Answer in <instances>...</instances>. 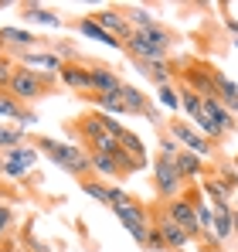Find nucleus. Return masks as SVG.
I'll list each match as a JSON object with an SVG mask.
<instances>
[{
	"label": "nucleus",
	"instance_id": "f257e3e1",
	"mask_svg": "<svg viewBox=\"0 0 238 252\" xmlns=\"http://www.w3.org/2000/svg\"><path fill=\"white\" fill-rule=\"evenodd\" d=\"M38 154H44L48 160H55L61 170H68V174H75V177H89L92 174V154L89 150H82L75 143H61V140H51V136H38Z\"/></svg>",
	"mask_w": 238,
	"mask_h": 252
},
{
	"label": "nucleus",
	"instance_id": "f03ea898",
	"mask_svg": "<svg viewBox=\"0 0 238 252\" xmlns=\"http://www.w3.org/2000/svg\"><path fill=\"white\" fill-rule=\"evenodd\" d=\"M170 44H174V34L163 24H157L150 31H133L122 51L133 62H167L170 58Z\"/></svg>",
	"mask_w": 238,
	"mask_h": 252
},
{
	"label": "nucleus",
	"instance_id": "7ed1b4c3",
	"mask_svg": "<svg viewBox=\"0 0 238 252\" xmlns=\"http://www.w3.org/2000/svg\"><path fill=\"white\" fill-rule=\"evenodd\" d=\"M58 82V75H48V79H41L34 72H28V68H17L14 72V79H10V95L21 102V106H28V102H38L41 95H48V89Z\"/></svg>",
	"mask_w": 238,
	"mask_h": 252
},
{
	"label": "nucleus",
	"instance_id": "20e7f679",
	"mask_svg": "<svg viewBox=\"0 0 238 252\" xmlns=\"http://www.w3.org/2000/svg\"><path fill=\"white\" fill-rule=\"evenodd\" d=\"M177 160V157H174ZM174 160H167V157H157L153 160V188H157V194L163 201H174V198H180V188H184V177H180V170Z\"/></svg>",
	"mask_w": 238,
	"mask_h": 252
},
{
	"label": "nucleus",
	"instance_id": "39448f33",
	"mask_svg": "<svg viewBox=\"0 0 238 252\" xmlns=\"http://www.w3.org/2000/svg\"><path fill=\"white\" fill-rule=\"evenodd\" d=\"M167 133L177 140V147H180V150H191V154H194V157H201V160H208V157L214 154V150H211V143H208V140H204V136H201V133H198V129H194L191 123H180V120H174Z\"/></svg>",
	"mask_w": 238,
	"mask_h": 252
},
{
	"label": "nucleus",
	"instance_id": "423d86ee",
	"mask_svg": "<svg viewBox=\"0 0 238 252\" xmlns=\"http://www.w3.org/2000/svg\"><path fill=\"white\" fill-rule=\"evenodd\" d=\"M119 218V225L140 242V246H147V232H150V225H147V208L143 205H136V201H129V205H122V208H113Z\"/></svg>",
	"mask_w": 238,
	"mask_h": 252
},
{
	"label": "nucleus",
	"instance_id": "0eeeda50",
	"mask_svg": "<svg viewBox=\"0 0 238 252\" xmlns=\"http://www.w3.org/2000/svg\"><path fill=\"white\" fill-rule=\"evenodd\" d=\"M180 75H184V85L194 89L201 99H218V85H214V68L211 65H204V62L201 65H187Z\"/></svg>",
	"mask_w": 238,
	"mask_h": 252
},
{
	"label": "nucleus",
	"instance_id": "6e6552de",
	"mask_svg": "<svg viewBox=\"0 0 238 252\" xmlns=\"http://www.w3.org/2000/svg\"><path fill=\"white\" fill-rule=\"evenodd\" d=\"M163 215L174 218L191 239H201V225H198V215H194V201H191V198H174V201H167Z\"/></svg>",
	"mask_w": 238,
	"mask_h": 252
},
{
	"label": "nucleus",
	"instance_id": "1a4fd4ad",
	"mask_svg": "<svg viewBox=\"0 0 238 252\" xmlns=\"http://www.w3.org/2000/svg\"><path fill=\"white\" fill-rule=\"evenodd\" d=\"M21 68H28V72H34V75H41V79H48V75H58L61 72V58L58 55H51L48 48H34V51H24L21 55Z\"/></svg>",
	"mask_w": 238,
	"mask_h": 252
},
{
	"label": "nucleus",
	"instance_id": "9d476101",
	"mask_svg": "<svg viewBox=\"0 0 238 252\" xmlns=\"http://www.w3.org/2000/svg\"><path fill=\"white\" fill-rule=\"evenodd\" d=\"M102 31H109L113 38H119V41L126 44L129 41V34H133V28H129V21H126V14L122 10H113V7H106V10H95V14H89Z\"/></svg>",
	"mask_w": 238,
	"mask_h": 252
},
{
	"label": "nucleus",
	"instance_id": "9b49d317",
	"mask_svg": "<svg viewBox=\"0 0 238 252\" xmlns=\"http://www.w3.org/2000/svg\"><path fill=\"white\" fill-rule=\"evenodd\" d=\"M153 228L163 235V246H167V249H174V252H184L191 242H194V239H191V235H187V232H184V228H180L174 218H167V215H160Z\"/></svg>",
	"mask_w": 238,
	"mask_h": 252
},
{
	"label": "nucleus",
	"instance_id": "f8f14e48",
	"mask_svg": "<svg viewBox=\"0 0 238 252\" xmlns=\"http://www.w3.org/2000/svg\"><path fill=\"white\" fill-rule=\"evenodd\" d=\"M0 48H7V51H34L41 48V38L38 34H31V31H24V28H0Z\"/></svg>",
	"mask_w": 238,
	"mask_h": 252
},
{
	"label": "nucleus",
	"instance_id": "ddd939ff",
	"mask_svg": "<svg viewBox=\"0 0 238 252\" xmlns=\"http://www.w3.org/2000/svg\"><path fill=\"white\" fill-rule=\"evenodd\" d=\"M133 68L147 79V82H153L157 89H163V85H174V65H170V58L167 62H133Z\"/></svg>",
	"mask_w": 238,
	"mask_h": 252
},
{
	"label": "nucleus",
	"instance_id": "4468645a",
	"mask_svg": "<svg viewBox=\"0 0 238 252\" xmlns=\"http://www.w3.org/2000/svg\"><path fill=\"white\" fill-rule=\"evenodd\" d=\"M58 82L68 85V89H75V92H92V72H89V65L68 62V65H61Z\"/></svg>",
	"mask_w": 238,
	"mask_h": 252
},
{
	"label": "nucleus",
	"instance_id": "2eb2a0df",
	"mask_svg": "<svg viewBox=\"0 0 238 252\" xmlns=\"http://www.w3.org/2000/svg\"><path fill=\"white\" fill-rule=\"evenodd\" d=\"M89 72H92V95H109V92H119V79L116 68H109V65H89Z\"/></svg>",
	"mask_w": 238,
	"mask_h": 252
},
{
	"label": "nucleus",
	"instance_id": "dca6fc26",
	"mask_svg": "<svg viewBox=\"0 0 238 252\" xmlns=\"http://www.w3.org/2000/svg\"><path fill=\"white\" fill-rule=\"evenodd\" d=\"M75 31H79L82 38H89V41H99V44H106V48H116V51H122V48H126V44L119 41V38H113L109 31H102V28H99V24H95L89 14L75 21Z\"/></svg>",
	"mask_w": 238,
	"mask_h": 252
},
{
	"label": "nucleus",
	"instance_id": "f3484780",
	"mask_svg": "<svg viewBox=\"0 0 238 252\" xmlns=\"http://www.w3.org/2000/svg\"><path fill=\"white\" fill-rule=\"evenodd\" d=\"M214 208V228H211V235H214V242L218 246H225L232 235H235V221H232V205H211Z\"/></svg>",
	"mask_w": 238,
	"mask_h": 252
},
{
	"label": "nucleus",
	"instance_id": "a211bd4d",
	"mask_svg": "<svg viewBox=\"0 0 238 252\" xmlns=\"http://www.w3.org/2000/svg\"><path fill=\"white\" fill-rule=\"evenodd\" d=\"M214 85H218V102H221L232 116H238V82H232L221 68H214Z\"/></svg>",
	"mask_w": 238,
	"mask_h": 252
},
{
	"label": "nucleus",
	"instance_id": "6ab92c4d",
	"mask_svg": "<svg viewBox=\"0 0 238 252\" xmlns=\"http://www.w3.org/2000/svg\"><path fill=\"white\" fill-rule=\"evenodd\" d=\"M24 21L44 24V28H65V17L55 14L51 7H41V3H24Z\"/></svg>",
	"mask_w": 238,
	"mask_h": 252
},
{
	"label": "nucleus",
	"instance_id": "aec40b11",
	"mask_svg": "<svg viewBox=\"0 0 238 252\" xmlns=\"http://www.w3.org/2000/svg\"><path fill=\"white\" fill-rule=\"evenodd\" d=\"M174 164H177V170H180V177H184V181H204V177H208L204 160H201V157H194L191 150H180Z\"/></svg>",
	"mask_w": 238,
	"mask_h": 252
},
{
	"label": "nucleus",
	"instance_id": "412c9836",
	"mask_svg": "<svg viewBox=\"0 0 238 252\" xmlns=\"http://www.w3.org/2000/svg\"><path fill=\"white\" fill-rule=\"evenodd\" d=\"M119 99H122V106H126V113H133V116H143L147 113V106H150V99L136 89V85H119Z\"/></svg>",
	"mask_w": 238,
	"mask_h": 252
},
{
	"label": "nucleus",
	"instance_id": "4be33fe9",
	"mask_svg": "<svg viewBox=\"0 0 238 252\" xmlns=\"http://www.w3.org/2000/svg\"><path fill=\"white\" fill-rule=\"evenodd\" d=\"M201 191L211 198V205H232V194H235L221 177H204L201 181Z\"/></svg>",
	"mask_w": 238,
	"mask_h": 252
},
{
	"label": "nucleus",
	"instance_id": "5701e85b",
	"mask_svg": "<svg viewBox=\"0 0 238 252\" xmlns=\"http://www.w3.org/2000/svg\"><path fill=\"white\" fill-rule=\"evenodd\" d=\"M201 102H204V113H208V116H211L214 123L221 126L225 133H235V129H238L235 116H232V113H228V109H225V106H221L218 99H201Z\"/></svg>",
	"mask_w": 238,
	"mask_h": 252
},
{
	"label": "nucleus",
	"instance_id": "b1692460",
	"mask_svg": "<svg viewBox=\"0 0 238 252\" xmlns=\"http://www.w3.org/2000/svg\"><path fill=\"white\" fill-rule=\"evenodd\" d=\"M89 102H95L99 109H102V116H113V120H119V116H129L126 113V106H122V99H119V92H109V95H85Z\"/></svg>",
	"mask_w": 238,
	"mask_h": 252
},
{
	"label": "nucleus",
	"instance_id": "393cba45",
	"mask_svg": "<svg viewBox=\"0 0 238 252\" xmlns=\"http://www.w3.org/2000/svg\"><path fill=\"white\" fill-rule=\"evenodd\" d=\"M201 106H204V102H201ZM191 126L198 129V133L204 136V140H208V143H214V140H221V136H228V133H225L221 126L214 123V120H211V116H208L204 109H201V116H194V120H191Z\"/></svg>",
	"mask_w": 238,
	"mask_h": 252
},
{
	"label": "nucleus",
	"instance_id": "a878e982",
	"mask_svg": "<svg viewBox=\"0 0 238 252\" xmlns=\"http://www.w3.org/2000/svg\"><path fill=\"white\" fill-rule=\"evenodd\" d=\"M122 14H126V21H129L133 31H150V28H157V17H153V10H147V7H129V10H122Z\"/></svg>",
	"mask_w": 238,
	"mask_h": 252
},
{
	"label": "nucleus",
	"instance_id": "bb28decb",
	"mask_svg": "<svg viewBox=\"0 0 238 252\" xmlns=\"http://www.w3.org/2000/svg\"><path fill=\"white\" fill-rule=\"evenodd\" d=\"M119 147H122V150L136 160V164H143V167H147V147H143V140H140L133 129H126V133L119 136Z\"/></svg>",
	"mask_w": 238,
	"mask_h": 252
},
{
	"label": "nucleus",
	"instance_id": "cd10ccee",
	"mask_svg": "<svg viewBox=\"0 0 238 252\" xmlns=\"http://www.w3.org/2000/svg\"><path fill=\"white\" fill-rule=\"evenodd\" d=\"M3 157L31 170L34 164H38V147H31V143H21V147H14V150H3Z\"/></svg>",
	"mask_w": 238,
	"mask_h": 252
},
{
	"label": "nucleus",
	"instance_id": "c85d7f7f",
	"mask_svg": "<svg viewBox=\"0 0 238 252\" xmlns=\"http://www.w3.org/2000/svg\"><path fill=\"white\" fill-rule=\"evenodd\" d=\"M82 184V191L95 201V205H109V184L106 181H95V177H82L79 181Z\"/></svg>",
	"mask_w": 238,
	"mask_h": 252
},
{
	"label": "nucleus",
	"instance_id": "c756f323",
	"mask_svg": "<svg viewBox=\"0 0 238 252\" xmlns=\"http://www.w3.org/2000/svg\"><path fill=\"white\" fill-rule=\"evenodd\" d=\"M92 154V150H89ZM92 174H99L102 181H113V177H122L116 167V160L113 157H106V154H92Z\"/></svg>",
	"mask_w": 238,
	"mask_h": 252
},
{
	"label": "nucleus",
	"instance_id": "7c9ffc66",
	"mask_svg": "<svg viewBox=\"0 0 238 252\" xmlns=\"http://www.w3.org/2000/svg\"><path fill=\"white\" fill-rule=\"evenodd\" d=\"M157 106L177 116V113H180V89H177V85H163V89H157Z\"/></svg>",
	"mask_w": 238,
	"mask_h": 252
},
{
	"label": "nucleus",
	"instance_id": "2f4dec72",
	"mask_svg": "<svg viewBox=\"0 0 238 252\" xmlns=\"http://www.w3.org/2000/svg\"><path fill=\"white\" fill-rule=\"evenodd\" d=\"M194 215H198V225H201V239L211 235V228H214V208H211V201L194 198Z\"/></svg>",
	"mask_w": 238,
	"mask_h": 252
},
{
	"label": "nucleus",
	"instance_id": "473e14b6",
	"mask_svg": "<svg viewBox=\"0 0 238 252\" xmlns=\"http://www.w3.org/2000/svg\"><path fill=\"white\" fill-rule=\"evenodd\" d=\"M79 133L89 140V143H92L95 136H102V133H106V129H102V113H89V116H82V120H79Z\"/></svg>",
	"mask_w": 238,
	"mask_h": 252
},
{
	"label": "nucleus",
	"instance_id": "72a5a7b5",
	"mask_svg": "<svg viewBox=\"0 0 238 252\" xmlns=\"http://www.w3.org/2000/svg\"><path fill=\"white\" fill-rule=\"evenodd\" d=\"M0 116H3V120H10V123H17V120L24 116V106H21L10 92H0Z\"/></svg>",
	"mask_w": 238,
	"mask_h": 252
},
{
	"label": "nucleus",
	"instance_id": "f704fd0d",
	"mask_svg": "<svg viewBox=\"0 0 238 252\" xmlns=\"http://www.w3.org/2000/svg\"><path fill=\"white\" fill-rule=\"evenodd\" d=\"M180 109H184L191 120L201 116V109H204V106H201V95L194 92V89H187V85H180Z\"/></svg>",
	"mask_w": 238,
	"mask_h": 252
},
{
	"label": "nucleus",
	"instance_id": "c9c22d12",
	"mask_svg": "<svg viewBox=\"0 0 238 252\" xmlns=\"http://www.w3.org/2000/svg\"><path fill=\"white\" fill-rule=\"evenodd\" d=\"M24 143V129L21 126H3L0 123V150H14Z\"/></svg>",
	"mask_w": 238,
	"mask_h": 252
},
{
	"label": "nucleus",
	"instance_id": "e433bc0d",
	"mask_svg": "<svg viewBox=\"0 0 238 252\" xmlns=\"http://www.w3.org/2000/svg\"><path fill=\"white\" fill-rule=\"evenodd\" d=\"M89 147H92V154H106V157H113V154L119 150V140H116V136H109V133H102V136H95Z\"/></svg>",
	"mask_w": 238,
	"mask_h": 252
},
{
	"label": "nucleus",
	"instance_id": "4c0bfd02",
	"mask_svg": "<svg viewBox=\"0 0 238 252\" xmlns=\"http://www.w3.org/2000/svg\"><path fill=\"white\" fill-rule=\"evenodd\" d=\"M177 154H180V147H177V140H174L170 133H163V136H160V154H157V157H167V160H174Z\"/></svg>",
	"mask_w": 238,
	"mask_h": 252
},
{
	"label": "nucleus",
	"instance_id": "58836bf2",
	"mask_svg": "<svg viewBox=\"0 0 238 252\" xmlns=\"http://www.w3.org/2000/svg\"><path fill=\"white\" fill-rule=\"evenodd\" d=\"M48 51H51V55H58L65 65L75 58V44H65V41H51V44H48Z\"/></svg>",
	"mask_w": 238,
	"mask_h": 252
},
{
	"label": "nucleus",
	"instance_id": "ea45409f",
	"mask_svg": "<svg viewBox=\"0 0 238 252\" xmlns=\"http://www.w3.org/2000/svg\"><path fill=\"white\" fill-rule=\"evenodd\" d=\"M14 225H17V215H14V208H10V205H0V239H3V235H7Z\"/></svg>",
	"mask_w": 238,
	"mask_h": 252
},
{
	"label": "nucleus",
	"instance_id": "a19ab883",
	"mask_svg": "<svg viewBox=\"0 0 238 252\" xmlns=\"http://www.w3.org/2000/svg\"><path fill=\"white\" fill-rule=\"evenodd\" d=\"M14 65H10V58H0V92H7L10 89V79H14Z\"/></svg>",
	"mask_w": 238,
	"mask_h": 252
},
{
	"label": "nucleus",
	"instance_id": "79ce46f5",
	"mask_svg": "<svg viewBox=\"0 0 238 252\" xmlns=\"http://www.w3.org/2000/svg\"><path fill=\"white\" fill-rule=\"evenodd\" d=\"M133 198L122 191V188H116V184H109V208H122V205H129Z\"/></svg>",
	"mask_w": 238,
	"mask_h": 252
},
{
	"label": "nucleus",
	"instance_id": "37998d69",
	"mask_svg": "<svg viewBox=\"0 0 238 252\" xmlns=\"http://www.w3.org/2000/svg\"><path fill=\"white\" fill-rule=\"evenodd\" d=\"M143 249H150V252H163L167 249V246H163V235H160L153 225H150V232H147V246H143Z\"/></svg>",
	"mask_w": 238,
	"mask_h": 252
},
{
	"label": "nucleus",
	"instance_id": "c03bdc74",
	"mask_svg": "<svg viewBox=\"0 0 238 252\" xmlns=\"http://www.w3.org/2000/svg\"><path fill=\"white\" fill-rule=\"evenodd\" d=\"M0 170H3V177H24L28 174V167H21V164H14V160H0Z\"/></svg>",
	"mask_w": 238,
	"mask_h": 252
},
{
	"label": "nucleus",
	"instance_id": "a18cd8bd",
	"mask_svg": "<svg viewBox=\"0 0 238 252\" xmlns=\"http://www.w3.org/2000/svg\"><path fill=\"white\" fill-rule=\"evenodd\" d=\"M221 181H225L232 191L238 188V177H235V167H232V164H225V167H221Z\"/></svg>",
	"mask_w": 238,
	"mask_h": 252
},
{
	"label": "nucleus",
	"instance_id": "49530a36",
	"mask_svg": "<svg viewBox=\"0 0 238 252\" xmlns=\"http://www.w3.org/2000/svg\"><path fill=\"white\" fill-rule=\"evenodd\" d=\"M34 123H38V113H34V109H24V116L17 120V126H21V129H31Z\"/></svg>",
	"mask_w": 238,
	"mask_h": 252
},
{
	"label": "nucleus",
	"instance_id": "de8ad7c7",
	"mask_svg": "<svg viewBox=\"0 0 238 252\" xmlns=\"http://www.w3.org/2000/svg\"><path fill=\"white\" fill-rule=\"evenodd\" d=\"M143 116H147V120H150V123L163 126V116H160V109H157V106H153V102H150V106H147V113H143Z\"/></svg>",
	"mask_w": 238,
	"mask_h": 252
},
{
	"label": "nucleus",
	"instance_id": "09e8293b",
	"mask_svg": "<svg viewBox=\"0 0 238 252\" xmlns=\"http://www.w3.org/2000/svg\"><path fill=\"white\" fill-rule=\"evenodd\" d=\"M228 31H232V34L238 38V17H228Z\"/></svg>",
	"mask_w": 238,
	"mask_h": 252
},
{
	"label": "nucleus",
	"instance_id": "8fccbe9b",
	"mask_svg": "<svg viewBox=\"0 0 238 252\" xmlns=\"http://www.w3.org/2000/svg\"><path fill=\"white\" fill-rule=\"evenodd\" d=\"M232 221H235V235H238V208L232 211Z\"/></svg>",
	"mask_w": 238,
	"mask_h": 252
},
{
	"label": "nucleus",
	"instance_id": "3c124183",
	"mask_svg": "<svg viewBox=\"0 0 238 252\" xmlns=\"http://www.w3.org/2000/svg\"><path fill=\"white\" fill-rule=\"evenodd\" d=\"M232 167H235V177H238V157H235V160H232Z\"/></svg>",
	"mask_w": 238,
	"mask_h": 252
},
{
	"label": "nucleus",
	"instance_id": "603ef678",
	"mask_svg": "<svg viewBox=\"0 0 238 252\" xmlns=\"http://www.w3.org/2000/svg\"><path fill=\"white\" fill-rule=\"evenodd\" d=\"M201 252H225V249H201Z\"/></svg>",
	"mask_w": 238,
	"mask_h": 252
},
{
	"label": "nucleus",
	"instance_id": "864d4df0",
	"mask_svg": "<svg viewBox=\"0 0 238 252\" xmlns=\"http://www.w3.org/2000/svg\"><path fill=\"white\" fill-rule=\"evenodd\" d=\"M232 44H235V48H238V38H235V41H232Z\"/></svg>",
	"mask_w": 238,
	"mask_h": 252
}]
</instances>
